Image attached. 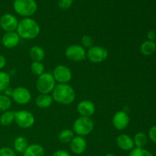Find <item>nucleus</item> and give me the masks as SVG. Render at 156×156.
<instances>
[{"label":"nucleus","mask_w":156,"mask_h":156,"mask_svg":"<svg viewBox=\"0 0 156 156\" xmlns=\"http://www.w3.org/2000/svg\"><path fill=\"white\" fill-rule=\"evenodd\" d=\"M16 32L20 38L24 40H33L39 36L41 27L33 18H24L18 22Z\"/></svg>","instance_id":"nucleus-1"},{"label":"nucleus","mask_w":156,"mask_h":156,"mask_svg":"<svg viewBox=\"0 0 156 156\" xmlns=\"http://www.w3.org/2000/svg\"><path fill=\"white\" fill-rule=\"evenodd\" d=\"M76 91L69 84H58L52 91L53 100L62 105H71L76 100Z\"/></svg>","instance_id":"nucleus-2"},{"label":"nucleus","mask_w":156,"mask_h":156,"mask_svg":"<svg viewBox=\"0 0 156 156\" xmlns=\"http://www.w3.org/2000/svg\"><path fill=\"white\" fill-rule=\"evenodd\" d=\"M13 8L18 15L30 18L36 13L37 4L35 0H14Z\"/></svg>","instance_id":"nucleus-3"},{"label":"nucleus","mask_w":156,"mask_h":156,"mask_svg":"<svg viewBox=\"0 0 156 156\" xmlns=\"http://www.w3.org/2000/svg\"><path fill=\"white\" fill-rule=\"evenodd\" d=\"M56 85V81L52 73L44 72L37 79L36 88L41 94L52 93Z\"/></svg>","instance_id":"nucleus-4"},{"label":"nucleus","mask_w":156,"mask_h":156,"mask_svg":"<svg viewBox=\"0 0 156 156\" xmlns=\"http://www.w3.org/2000/svg\"><path fill=\"white\" fill-rule=\"evenodd\" d=\"M94 129V122L91 117H79L73 123V132L79 136H86Z\"/></svg>","instance_id":"nucleus-5"},{"label":"nucleus","mask_w":156,"mask_h":156,"mask_svg":"<svg viewBox=\"0 0 156 156\" xmlns=\"http://www.w3.org/2000/svg\"><path fill=\"white\" fill-rule=\"evenodd\" d=\"M108 50L101 46H92L86 52V58L93 63L103 62L108 57Z\"/></svg>","instance_id":"nucleus-6"},{"label":"nucleus","mask_w":156,"mask_h":156,"mask_svg":"<svg viewBox=\"0 0 156 156\" xmlns=\"http://www.w3.org/2000/svg\"><path fill=\"white\" fill-rule=\"evenodd\" d=\"M15 122L22 129H29L35 123V117L32 113L23 110L15 112Z\"/></svg>","instance_id":"nucleus-7"},{"label":"nucleus","mask_w":156,"mask_h":156,"mask_svg":"<svg viewBox=\"0 0 156 156\" xmlns=\"http://www.w3.org/2000/svg\"><path fill=\"white\" fill-rule=\"evenodd\" d=\"M65 55L67 59L73 62H82L86 59V51L82 45L73 44L66 49Z\"/></svg>","instance_id":"nucleus-8"},{"label":"nucleus","mask_w":156,"mask_h":156,"mask_svg":"<svg viewBox=\"0 0 156 156\" xmlns=\"http://www.w3.org/2000/svg\"><path fill=\"white\" fill-rule=\"evenodd\" d=\"M52 75L56 82L59 84H68L73 78L71 69L64 65H59L55 67Z\"/></svg>","instance_id":"nucleus-9"},{"label":"nucleus","mask_w":156,"mask_h":156,"mask_svg":"<svg viewBox=\"0 0 156 156\" xmlns=\"http://www.w3.org/2000/svg\"><path fill=\"white\" fill-rule=\"evenodd\" d=\"M12 99L15 103L20 105H26L31 101V93L27 88L18 87L14 88L13 94L12 95Z\"/></svg>","instance_id":"nucleus-10"},{"label":"nucleus","mask_w":156,"mask_h":156,"mask_svg":"<svg viewBox=\"0 0 156 156\" xmlns=\"http://www.w3.org/2000/svg\"><path fill=\"white\" fill-rule=\"evenodd\" d=\"M18 22L16 17L12 14L6 13L0 18V27L5 32L15 31L18 27Z\"/></svg>","instance_id":"nucleus-11"},{"label":"nucleus","mask_w":156,"mask_h":156,"mask_svg":"<svg viewBox=\"0 0 156 156\" xmlns=\"http://www.w3.org/2000/svg\"><path fill=\"white\" fill-rule=\"evenodd\" d=\"M129 121L130 119L127 113L124 111H117L113 117L112 124L117 130L122 131L127 128Z\"/></svg>","instance_id":"nucleus-12"},{"label":"nucleus","mask_w":156,"mask_h":156,"mask_svg":"<svg viewBox=\"0 0 156 156\" xmlns=\"http://www.w3.org/2000/svg\"><path fill=\"white\" fill-rule=\"evenodd\" d=\"M95 111V105L91 101H81L77 105V111L80 117H91V116L94 115Z\"/></svg>","instance_id":"nucleus-13"},{"label":"nucleus","mask_w":156,"mask_h":156,"mask_svg":"<svg viewBox=\"0 0 156 156\" xmlns=\"http://www.w3.org/2000/svg\"><path fill=\"white\" fill-rule=\"evenodd\" d=\"M87 142L82 136H76L70 142V149L76 155H81L86 150Z\"/></svg>","instance_id":"nucleus-14"},{"label":"nucleus","mask_w":156,"mask_h":156,"mask_svg":"<svg viewBox=\"0 0 156 156\" xmlns=\"http://www.w3.org/2000/svg\"><path fill=\"white\" fill-rule=\"evenodd\" d=\"M20 37L16 31L5 32L2 37V44L5 48L12 49L16 47L20 42Z\"/></svg>","instance_id":"nucleus-15"},{"label":"nucleus","mask_w":156,"mask_h":156,"mask_svg":"<svg viewBox=\"0 0 156 156\" xmlns=\"http://www.w3.org/2000/svg\"><path fill=\"white\" fill-rule=\"evenodd\" d=\"M116 143L119 149L123 151H131L134 148L133 139L126 134H120L116 139Z\"/></svg>","instance_id":"nucleus-16"},{"label":"nucleus","mask_w":156,"mask_h":156,"mask_svg":"<svg viewBox=\"0 0 156 156\" xmlns=\"http://www.w3.org/2000/svg\"><path fill=\"white\" fill-rule=\"evenodd\" d=\"M53 100L52 96L48 94H41L37 97L35 100V104L41 109H46L51 106Z\"/></svg>","instance_id":"nucleus-17"},{"label":"nucleus","mask_w":156,"mask_h":156,"mask_svg":"<svg viewBox=\"0 0 156 156\" xmlns=\"http://www.w3.org/2000/svg\"><path fill=\"white\" fill-rule=\"evenodd\" d=\"M29 56L33 62H41L45 57V51L40 46H33L29 50Z\"/></svg>","instance_id":"nucleus-18"},{"label":"nucleus","mask_w":156,"mask_h":156,"mask_svg":"<svg viewBox=\"0 0 156 156\" xmlns=\"http://www.w3.org/2000/svg\"><path fill=\"white\" fill-rule=\"evenodd\" d=\"M23 155L24 156H44L45 150L41 145L31 144L27 146Z\"/></svg>","instance_id":"nucleus-19"},{"label":"nucleus","mask_w":156,"mask_h":156,"mask_svg":"<svg viewBox=\"0 0 156 156\" xmlns=\"http://www.w3.org/2000/svg\"><path fill=\"white\" fill-rule=\"evenodd\" d=\"M140 53L146 56H152L156 50V44L155 41H145L140 46Z\"/></svg>","instance_id":"nucleus-20"},{"label":"nucleus","mask_w":156,"mask_h":156,"mask_svg":"<svg viewBox=\"0 0 156 156\" xmlns=\"http://www.w3.org/2000/svg\"><path fill=\"white\" fill-rule=\"evenodd\" d=\"M28 142L24 136H18L14 141V149L18 153H24L28 146Z\"/></svg>","instance_id":"nucleus-21"},{"label":"nucleus","mask_w":156,"mask_h":156,"mask_svg":"<svg viewBox=\"0 0 156 156\" xmlns=\"http://www.w3.org/2000/svg\"><path fill=\"white\" fill-rule=\"evenodd\" d=\"M15 112L13 111H5L0 116V124L2 126H8L15 122Z\"/></svg>","instance_id":"nucleus-22"},{"label":"nucleus","mask_w":156,"mask_h":156,"mask_svg":"<svg viewBox=\"0 0 156 156\" xmlns=\"http://www.w3.org/2000/svg\"><path fill=\"white\" fill-rule=\"evenodd\" d=\"M134 146L137 148H144L148 143V136L145 133L139 132L133 137Z\"/></svg>","instance_id":"nucleus-23"},{"label":"nucleus","mask_w":156,"mask_h":156,"mask_svg":"<svg viewBox=\"0 0 156 156\" xmlns=\"http://www.w3.org/2000/svg\"><path fill=\"white\" fill-rule=\"evenodd\" d=\"M74 132L73 130L69 129H62L60 133H59V136H58V139L59 141L62 143H68L72 141L73 138H74Z\"/></svg>","instance_id":"nucleus-24"},{"label":"nucleus","mask_w":156,"mask_h":156,"mask_svg":"<svg viewBox=\"0 0 156 156\" xmlns=\"http://www.w3.org/2000/svg\"><path fill=\"white\" fill-rule=\"evenodd\" d=\"M11 82L10 74L4 71H0V92L4 91L9 87Z\"/></svg>","instance_id":"nucleus-25"},{"label":"nucleus","mask_w":156,"mask_h":156,"mask_svg":"<svg viewBox=\"0 0 156 156\" xmlns=\"http://www.w3.org/2000/svg\"><path fill=\"white\" fill-rule=\"evenodd\" d=\"M12 105V100L5 94H0V112L9 111Z\"/></svg>","instance_id":"nucleus-26"},{"label":"nucleus","mask_w":156,"mask_h":156,"mask_svg":"<svg viewBox=\"0 0 156 156\" xmlns=\"http://www.w3.org/2000/svg\"><path fill=\"white\" fill-rule=\"evenodd\" d=\"M44 65L41 62H33L30 65V71L34 76H40L44 73Z\"/></svg>","instance_id":"nucleus-27"},{"label":"nucleus","mask_w":156,"mask_h":156,"mask_svg":"<svg viewBox=\"0 0 156 156\" xmlns=\"http://www.w3.org/2000/svg\"><path fill=\"white\" fill-rule=\"evenodd\" d=\"M129 156H153L152 152L144 148H133L129 152Z\"/></svg>","instance_id":"nucleus-28"},{"label":"nucleus","mask_w":156,"mask_h":156,"mask_svg":"<svg viewBox=\"0 0 156 156\" xmlns=\"http://www.w3.org/2000/svg\"><path fill=\"white\" fill-rule=\"evenodd\" d=\"M81 42H82V46L84 48H90L93 46L94 44V40L89 35H84L81 39Z\"/></svg>","instance_id":"nucleus-29"},{"label":"nucleus","mask_w":156,"mask_h":156,"mask_svg":"<svg viewBox=\"0 0 156 156\" xmlns=\"http://www.w3.org/2000/svg\"><path fill=\"white\" fill-rule=\"evenodd\" d=\"M73 3V0H59L58 2V6L61 9H69L72 6Z\"/></svg>","instance_id":"nucleus-30"},{"label":"nucleus","mask_w":156,"mask_h":156,"mask_svg":"<svg viewBox=\"0 0 156 156\" xmlns=\"http://www.w3.org/2000/svg\"><path fill=\"white\" fill-rule=\"evenodd\" d=\"M0 156H16V154L11 148L2 147L0 149Z\"/></svg>","instance_id":"nucleus-31"},{"label":"nucleus","mask_w":156,"mask_h":156,"mask_svg":"<svg viewBox=\"0 0 156 156\" xmlns=\"http://www.w3.org/2000/svg\"><path fill=\"white\" fill-rule=\"evenodd\" d=\"M149 138L152 143L156 144V126H153L149 129Z\"/></svg>","instance_id":"nucleus-32"},{"label":"nucleus","mask_w":156,"mask_h":156,"mask_svg":"<svg viewBox=\"0 0 156 156\" xmlns=\"http://www.w3.org/2000/svg\"><path fill=\"white\" fill-rule=\"evenodd\" d=\"M52 156H71V155L67 151L63 150V149H59V150L56 151Z\"/></svg>","instance_id":"nucleus-33"},{"label":"nucleus","mask_w":156,"mask_h":156,"mask_svg":"<svg viewBox=\"0 0 156 156\" xmlns=\"http://www.w3.org/2000/svg\"><path fill=\"white\" fill-rule=\"evenodd\" d=\"M147 38L149 41H155L156 39V32L154 30H149L147 33Z\"/></svg>","instance_id":"nucleus-34"},{"label":"nucleus","mask_w":156,"mask_h":156,"mask_svg":"<svg viewBox=\"0 0 156 156\" xmlns=\"http://www.w3.org/2000/svg\"><path fill=\"white\" fill-rule=\"evenodd\" d=\"M6 65V58L3 55L0 54V70L2 69Z\"/></svg>","instance_id":"nucleus-35"},{"label":"nucleus","mask_w":156,"mask_h":156,"mask_svg":"<svg viewBox=\"0 0 156 156\" xmlns=\"http://www.w3.org/2000/svg\"><path fill=\"white\" fill-rule=\"evenodd\" d=\"M13 91H14V88H10V87H8V88H6V89L3 92H4L5 95L8 96V97L10 98L11 96L12 95V94H13Z\"/></svg>","instance_id":"nucleus-36"},{"label":"nucleus","mask_w":156,"mask_h":156,"mask_svg":"<svg viewBox=\"0 0 156 156\" xmlns=\"http://www.w3.org/2000/svg\"><path fill=\"white\" fill-rule=\"evenodd\" d=\"M105 156H116V155H114V154H111V153H108V154H107Z\"/></svg>","instance_id":"nucleus-37"},{"label":"nucleus","mask_w":156,"mask_h":156,"mask_svg":"<svg viewBox=\"0 0 156 156\" xmlns=\"http://www.w3.org/2000/svg\"><path fill=\"white\" fill-rule=\"evenodd\" d=\"M155 44H156V39H155Z\"/></svg>","instance_id":"nucleus-38"}]
</instances>
